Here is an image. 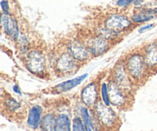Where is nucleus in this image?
Returning <instances> with one entry per match:
<instances>
[{
  "instance_id": "obj_21",
  "label": "nucleus",
  "mask_w": 157,
  "mask_h": 131,
  "mask_svg": "<svg viewBox=\"0 0 157 131\" xmlns=\"http://www.w3.org/2000/svg\"><path fill=\"white\" fill-rule=\"evenodd\" d=\"M18 46V52L23 56H25L32 49H31V43L29 38L25 35H20L19 38L16 41Z\"/></svg>"
},
{
  "instance_id": "obj_1",
  "label": "nucleus",
  "mask_w": 157,
  "mask_h": 131,
  "mask_svg": "<svg viewBox=\"0 0 157 131\" xmlns=\"http://www.w3.org/2000/svg\"><path fill=\"white\" fill-rule=\"evenodd\" d=\"M124 61L130 78L136 84L144 82L151 74L146 64L141 49L130 52L124 58Z\"/></svg>"
},
{
  "instance_id": "obj_2",
  "label": "nucleus",
  "mask_w": 157,
  "mask_h": 131,
  "mask_svg": "<svg viewBox=\"0 0 157 131\" xmlns=\"http://www.w3.org/2000/svg\"><path fill=\"white\" fill-rule=\"evenodd\" d=\"M104 130H116L120 125V119L117 114L110 106L104 104L100 100L93 108Z\"/></svg>"
},
{
  "instance_id": "obj_18",
  "label": "nucleus",
  "mask_w": 157,
  "mask_h": 131,
  "mask_svg": "<svg viewBox=\"0 0 157 131\" xmlns=\"http://www.w3.org/2000/svg\"><path fill=\"white\" fill-rule=\"evenodd\" d=\"M56 131H72V121L67 114H56Z\"/></svg>"
},
{
  "instance_id": "obj_29",
  "label": "nucleus",
  "mask_w": 157,
  "mask_h": 131,
  "mask_svg": "<svg viewBox=\"0 0 157 131\" xmlns=\"http://www.w3.org/2000/svg\"><path fill=\"white\" fill-rule=\"evenodd\" d=\"M153 12H154L155 15H156V16H157V6H156V7L153 8Z\"/></svg>"
},
{
  "instance_id": "obj_7",
  "label": "nucleus",
  "mask_w": 157,
  "mask_h": 131,
  "mask_svg": "<svg viewBox=\"0 0 157 131\" xmlns=\"http://www.w3.org/2000/svg\"><path fill=\"white\" fill-rule=\"evenodd\" d=\"M133 25L130 18L121 13L110 14L104 21V26L121 35L130 32L133 29Z\"/></svg>"
},
{
  "instance_id": "obj_24",
  "label": "nucleus",
  "mask_w": 157,
  "mask_h": 131,
  "mask_svg": "<svg viewBox=\"0 0 157 131\" xmlns=\"http://www.w3.org/2000/svg\"><path fill=\"white\" fill-rule=\"evenodd\" d=\"M0 6L2 13L4 14H10V6L8 0H2L0 2Z\"/></svg>"
},
{
  "instance_id": "obj_9",
  "label": "nucleus",
  "mask_w": 157,
  "mask_h": 131,
  "mask_svg": "<svg viewBox=\"0 0 157 131\" xmlns=\"http://www.w3.org/2000/svg\"><path fill=\"white\" fill-rule=\"evenodd\" d=\"M83 40L94 58L102 56L103 55L107 53L111 48V44H113L108 40L98 36L94 33Z\"/></svg>"
},
{
  "instance_id": "obj_22",
  "label": "nucleus",
  "mask_w": 157,
  "mask_h": 131,
  "mask_svg": "<svg viewBox=\"0 0 157 131\" xmlns=\"http://www.w3.org/2000/svg\"><path fill=\"white\" fill-rule=\"evenodd\" d=\"M100 98L101 101L104 104L107 106L111 105L110 100V94H109V88H108V82L102 81L100 84Z\"/></svg>"
},
{
  "instance_id": "obj_26",
  "label": "nucleus",
  "mask_w": 157,
  "mask_h": 131,
  "mask_svg": "<svg viewBox=\"0 0 157 131\" xmlns=\"http://www.w3.org/2000/svg\"><path fill=\"white\" fill-rule=\"evenodd\" d=\"M155 24L153 23H150V24H147V25H144L141 26L140 28L139 29V33H144L146 32L147 31L150 30L152 29L153 28H154Z\"/></svg>"
},
{
  "instance_id": "obj_16",
  "label": "nucleus",
  "mask_w": 157,
  "mask_h": 131,
  "mask_svg": "<svg viewBox=\"0 0 157 131\" xmlns=\"http://www.w3.org/2000/svg\"><path fill=\"white\" fill-rule=\"evenodd\" d=\"M39 130L56 131V114L53 111H48L44 114Z\"/></svg>"
},
{
  "instance_id": "obj_17",
  "label": "nucleus",
  "mask_w": 157,
  "mask_h": 131,
  "mask_svg": "<svg viewBox=\"0 0 157 131\" xmlns=\"http://www.w3.org/2000/svg\"><path fill=\"white\" fill-rule=\"evenodd\" d=\"M94 34L98 35V36H101L102 38H105V39L108 40V41H110L112 43H114L116 41H117V40L120 39L121 38V36H122V35L110 30L108 28L104 26V25L101 26H98L95 29Z\"/></svg>"
},
{
  "instance_id": "obj_5",
  "label": "nucleus",
  "mask_w": 157,
  "mask_h": 131,
  "mask_svg": "<svg viewBox=\"0 0 157 131\" xmlns=\"http://www.w3.org/2000/svg\"><path fill=\"white\" fill-rule=\"evenodd\" d=\"M110 78L114 80L119 84L120 87L127 94H131L136 83L132 80L127 71L124 59L119 61L115 64L110 72Z\"/></svg>"
},
{
  "instance_id": "obj_3",
  "label": "nucleus",
  "mask_w": 157,
  "mask_h": 131,
  "mask_svg": "<svg viewBox=\"0 0 157 131\" xmlns=\"http://www.w3.org/2000/svg\"><path fill=\"white\" fill-rule=\"evenodd\" d=\"M25 64L28 71L32 75L42 76L47 71V56L40 49H32L25 56Z\"/></svg>"
},
{
  "instance_id": "obj_14",
  "label": "nucleus",
  "mask_w": 157,
  "mask_h": 131,
  "mask_svg": "<svg viewBox=\"0 0 157 131\" xmlns=\"http://www.w3.org/2000/svg\"><path fill=\"white\" fill-rule=\"evenodd\" d=\"M87 76H88V74L86 73L84 74V75H79L78 77H75L74 78H71V79L67 80V81H63V82H61L57 84V85H55L54 87V89H55L57 93L59 94L68 92L71 91L72 89L78 87V85H80L87 78Z\"/></svg>"
},
{
  "instance_id": "obj_28",
  "label": "nucleus",
  "mask_w": 157,
  "mask_h": 131,
  "mask_svg": "<svg viewBox=\"0 0 157 131\" xmlns=\"http://www.w3.org/2000/svg\"><path fill=\"white\" fill-rule=\"evenodd\" d=\"M144 0H133V5L134 6H140L144 3Z\"/></svg>"
},
{
  "instance_id": "obj_12",
  "label": "nucleus",
  "mask_w": 157,
  "mask_h": 131,
  "mask_svg": "<svg viewBox=\"0 0 157 131\" xmlns=\"http://www.w3.org/2000/svg\"><path fill=\"white\" fill-rule=\"evenodd\" d=\"M141 50L149 71L151 74L154 73L157 71V41L144 44Z\"/></svg>"
},
{
  "instance_id": "obj_19",
  "label": "nucleus",
  "mask_w": 157,
  "mask_h": 131,
  "mask_svg": "<svg viewBox=\"0 0 157 131\" xmlns=\"http://www.w3.org/2000/svg\"><path fill=\"white\" fill-rule=\"evenodd\" d=\"M79 116L82 118L84 124H85L86 129L87 131H93L92 129V118H91V110L89 107H86L85 105L80 106L79 108Z\"/></svg>"
},
{
  "instance_id": "obj_27",
  "label": "nucleus",
  "mask_w": 157,
  "mask_h": 131,
  "mask_svg": "<svg viewBox=\"0 0 157 131\" xmlns=\"http://www.w3.org/2000/svg\"><path fill=\"white\" fill-rule=\"evenodd\" d=\"M12 91H13L14 93L16 94H18V95H19V96H21V95H22L21 89H20L19 86H18V84H15V85L12 86Z\"/></svg>"
},
{
  "instance_id": "obj_23",
  "label": "nucleus",
  "mask_w": 157,
  "mask_h": 131,
  "mask_svg": "<svg viewBox=\"0 0 157 131\" xmlns=\"http://www.w3.org/2000/svg\"><path fill=\"white\" fill-rule=\"evenodd\" d=\"M72 131H87L81 116L77 115L72 120Z\"/></svg>"
},
{
  "instance_id": "obj_20",
  "label": "nucleus",
  "mask_w": 157,
  "mask_h": 131,
  "mask_svg": "<svg viewBox=\"0 0 157 131\" xmlns=\"http://www.w3.org/2000/svg\"><path fill=\"white\" fill-rule=\"evenodd\" d=\"M3 106L9 113H17L21 109V103L18 102L15 98L9 96L6 97L3 102Z\"/></svg>"
},
{
  "instance_id": "obj_25",
  "label": "nucleus",
  "mask_w": 157,
  "mask_h": 131,
  "mask_svg": "<svg viewBox=\"0 0 157 131\" xmlns=\"http://www.w3.org/2000/svg\"><path fill=\"white\" fill-rule=\"evenodd\" d=\"M133 0H117L116 2L117 6H118L119 8H127L130 6V5H133Z\"/></svg>"
},
{
  "instance_id": "obj_8",
  "label": "nucleus",
  "mask_w": 157,
  "mask_h": 131,
  "mask_svg": "<svg viewBox=\"0 0 157 131\" xmlns=\"http://www.w3.org/2000/svg\"><path fill=\"white\" fill-rule=\"evenodd\" d=\"M108 88L112 106L121 109L128 107L130 101V94L123 90L119 84L112 78H110L108 81Z\"/></svg>"
},
{
  "instance_id": "obj_11",
  "label": "nucleus",
  "mask_w": 157,
  "mask_h": 131,
  "mask_svg": "<svg viewBox=\"0 0 157 131\" xmlns=\"http://www.w3.org/2000/svg\"><path fill=\"white\" fill-rule=\"evenodd\" d=\"M1 25L6 35L16 42L21 35L18 20L11 14L2 13L1 15Z\"/></svg>"
},
{
  "instance_id": "obj_4",
  "label": "nucleus",
  "mask_w": 157,
  "mask_h": 131,
  "mask_svg": "<svg viewBox=\"0 0 157 131\" xmlns=\"http://www.w3.org/2000/svg\"><path fill=\"white\" fill-rule=\"evenodd\" d=\"M81 64L64 50L55 57L53 67L56 74L67 76L76 73L81 67Z\"/></svg>"
},
{
  "instance_id": "obj_15",
  "label": "nucleus",
  "mask_w": 157,
  "mask_h": 131,
  "mask_svg": "<svg viewBox=\"0 0 157 131\" xmlns=\"http://www.w3.org/2000/svg\"><path fill=\"white\" fill-rule=\"evenodd\" d=\"M156 17L153 8H144L134 12L130 17V19L133 24L139 25L150 21Z\"/></svg>"
},
{
  "instance_id": "obj_30",
  "label": "nucleus",
  "mask_w": 157,
  "mask_h": 131,
  "mask_svg": "<svg viewBox=\"0 0 157 131\" xmlns=\"http://www.w3.org/2000/svg\"><path fill=\"white\" fill-rule=\"evenodd\" d=\"M156 1H157V0H156Z\"/></svg>"
},
{
  "instance_id": "obj_10",
  "label": "nucleus",
  "mask_w": 157,
  "mask_h": 131,
  "mask_svg": "<svg viewBox=\"0 0 157 131\" xmlns=\"http://www.w3.org/2000/svg\"><path fill=\"white\" fill-rule=\"evenodd\" d=\"M100 86L96 81H90L84 86L81 91V103L90 109H93L100 101Z\"/></svg>"
},
{
  "instance_id": "obj_6",
  "label": "nucleus",
  "mask_w": 157,
  "mask_h": 131,
  "mask_svg": "<svg viewBox=\"0 0 157 131\" xmlns=\"http://www.w3.org/2000/svg\"><path fill=\"white\" fill-rule=\"evenodd\" d=\"M64 50L81 64L87 63L92 58L91 54L83 39L73 38L70 40L66 43Z\"/></svg>"
},
{
  "instance_id": "obj_13",
  "label": "nucleus",
  "mask_w": 157,
  "mask_h": 131,
  "mask_svg": "<svg viewBox=\"0 0 157 131\" xmlns=\"http://www.w3.org/2000/svg\"><path fill=\"white\" fill-rule=\"evenodd\" d=\"M44 108L39 104H35L29 109L26 124L28 127L32 130H37L39 129L44 116Z\"/></svg>"
}]
</instances>
